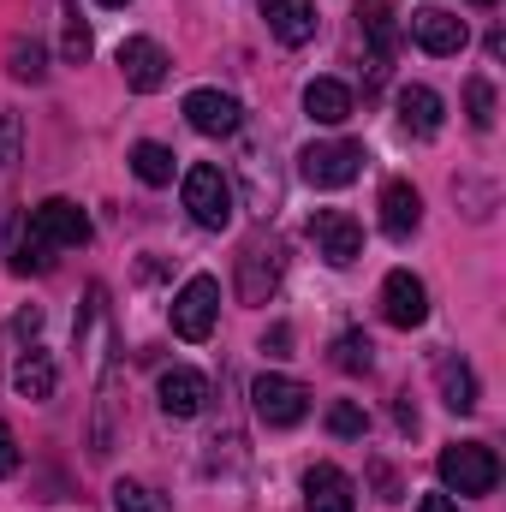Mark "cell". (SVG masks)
<instances>
[{
  "label": "cell",
  "instance_id": "cell-15",
  "mask_svg": "<svg viewBox=\"0 0 506 512\" xmlns=\"http://www.w3.org/2000/svg\"><path fill=\"white\" fill-rule=\"evenodd\" d=\"M393 108H399V126L411 131V137H435V131L447 126V102H441L429 84H405V90L393 96Z\"/></svg>",
  "mask_w": 506,
  "mask_h": 512
},
{
  "label": "cell",
  "instance_id": "cell-20",
  "mask_svg": "<svg viewBox=\"0 0 506 512\" xmlns=\"http://www.w3.org/2000/svg\"><path fill=\"white\" fill-rule=\"evenodd\" d=\"M358 24H364V36H370L376 60H393V54H399V24H393V0H364V6H358Z\"/></svg>",
  "mask_w": 506,
  "mask_h": 512
},
{
  "label": "cell",
  "instance_id": "cell-24",
  "mask_svg": "<svg viewBox=\"0 0 506 512\" xmlns=\"http://www.w3.org/2000/svg\"><path fill=\"white\" fill-rule=\"evenodd\" d=\"M334 364H340L346 376H370V364H376L370 334H340V340H334Z\"/></svg>",
  "mask_w": 506,
  "mask_h": 512
},
{
  "label": "cell",
  "instance_id": "cell-14",
  "mask_svg": "<svg viewBox=\"0 0 506 512\" xmlns=\"http://www.w3.org/2000/svg\"><path fill=\"white\" fill-rule=\"evenodd\" d=\"M304 512H358L352 477L340 465H310V477H304Z\"/></svg>",
  "mask_w": 506,
  "mask_h": 512
},
{
  "label": "cell",
  "instance_id": "cell-30",
  "mask_svg": "<svg viewBox=\"0 0 506 512\" xmlns=\"http://www.w3.org/2000/svg\"><path fill=\"white\" fill-rule=\"evenodd\" d=\"M90 48H96V42H90V24H84L78 12H66V60H72V66H84V60H90Z\"/></svg>",
  "mask_w": 506,
  "mask_h": 512
},
{
  "label": "cell",
  "instance_id": "cell-21",
  "mask_svg": "<svg viewBox=\"0 0 506 512\" xmlns=\"http://www.w3.org/2000/svg\"><path fill=\"white\" fill-rule=\"evenodd\" d=\"M54 382H60V376H54V358H48V352H36V346H30V352L18 358V370H12V387H18L24 399H36V405H42V399H54Z\"/></svg>",
  "mask_w": 506,
  "mask_h": 512
},
{
  "label": "cell",
  "instance_id": "cell-16",
  "mask_svg": "<svg viewBox=\"0 0 506 512\" xmlns=\"http://www.w3.org/2000/svg\"><path fill=\"white\" fill-rule=\"evenodd\" d=\"M262 18H268V36L286 48H304L316 36V0H262Z\"/></svg>",
  "mask_w": 506,
  "mask_h": 512
},
{
  "label": "cell",
  "instance_id": "cell-26",
  "mask_svg": "<svg viewBox=\"0 0 506 512\" xmlns=\"http://www.w3.org/2000/svg\"><path fill=\"white\" fill-rule=\"evenodd\" d=\"M465 114H471L477 131L495 126V84H489V78H465Z\"/></svg>",
  "mask_w": 506,
  "mask_h": 512
},
{
  "label": "cell",
  "instance_id": "cell-25",
  "mask_svg": "<svg viewBox=\"0 0 506 512\" xmlns=\"http://www.w3.org/2000/svg\"><path fill=\"white\" fill-rule=\"evenodd\" d=\"M328 435H340V441H364V435H370V411H364L358 399H340V405L328 411Z\"/></svg>",
  "mask_w": 506,
  "mask_h": 512
},
{
  "label": "cell",
  "instance_id": "cell-6",
  "mask_svg": "<svg viewBox=\"0 0 506 512\" xmlns=\"http://www.w3.org/2000/svg\"><path fill=\"white\" fill-rule=\"evenodd\" d=\"M251 399H256V417H262L268 429H292V423H304V411H310V387L292 382V376H256Z\"/></svg>",
  "mask_w": 506,
  "mask_h": 512
},
{
  "label": "cell",
  "instance_id": "cell-5",
  "mask_svg": "<svg viewBox=\"0 0 506 512\" xmlns=\"http://www.w3.org/2000/svg\"><path fill=\"white\" fill-rule=\"evenodd\" d=\"M215 316H221V280L215 274H191L173 292V334L179 340H209L215 334Z\"/></svg>",
  "mask_w": 506,
  "mask_h": 512
},
{
  "label": "cell",
  "instance_id": "cell-11",
  "mask_svg": "<svg viewBox=\"0 0 506 512\" xmlns=\"http://www.w3.org/2000/svg\"><path fill=\"white\" fill-rule=\"evenodd\" d=\"M411 36H417V48L423 54H459L465 42H471V30H465V18L459 12H447V6H423L417 18H411Z\"/></svg>",
  "mask_w": 506,
  "mask_h": 512
},
{
  "label": "cell",
  "instance_id": "cell-35",
  "mask_svg": "<svg viewBox=\"0 0 506 512\" xmlns=\"http://www.w3.org/2000/svg\"><path fill=\"white\" fill-rule=\"evenodd\" d=\"M417 512H459V507H453L447 495H423V501H417Z\"/></svg>",
  "mask_w": 506,
  "mask_h": 512
},
{
  "label": "cell",
  "instance_id": "cell-13",
  "mask_svg": "<svg viewBox=\"0 0 506 512\" xmlns=\"http://www.w3.org/2000/svg\"><path fill=\"white\" fill-rule=\"evenodd\" d=\"M423 227V197L411 179H387L381 185V233L387 239H411Z\"/></svg>",
  "mask_w": 506,
  "mask_h": 512
},
{
  "label": "cell",
  "instance_id": "cell-27",
  "mask_svg": "<svg viewBox=\"0 0 506 512\" xmlns=\"http://www.w3.org/2000/svg\"><path fill=\"white\" fill-rule=\"evenodd\" d=\"M114 512H167V501H161L149 483H131V477H120V483H114Z\"/></svg>",
  "mask_w": 506,
  "mask_h": 512
},
{
  "label": "cell",
  "instance_id": "cell-8",
  "mask_svg": "<svg viewBox=\"0 0 506 512\" xmlns=\"http://www.w3.org/2000/svg\"><path fill=\"white\" fill-rule=\"evenodd\" d=\"M120 72H126V84L137 90V96H155V90L167 84L173 60H167L161 42H149V36H126V42H120Z\"/></svg>",
  "mask_w": 506,
  "mask_h": 512
},
{
  "label": "cell",
  "instance_id": "cell-37",
  "mask_svg": "<svg viewBox=\"0 0 506 512\" xmlns=\"http://www.w3.org/2000/svg\"><path fill=\"white\" fill-rule=\"evenodd\" d=\"M465 6H495V0H465Z\"/></svg>",
  "mask_w": 506,
  "mask_h": 512
},
{
  "label": "cell",
  "instance_id": "cell-18",
  "mask_svg": "<svg viewBox=\"0 0 506 512\" xmlns=\"http://www.w3.org/2000/svg\"><path fill=\"white\" fill-rule=\"evenodd\" d=\"M304 114H310L316 126H346V120H352V90H346L340 78H310V84H304Z\"/></svg>",
  "mask_w": 506,
  "mask_h": 512
},
{
  "label": "cell",
  "instance_id": "cell-34",
  "mask_svg": "<svg viewBox=\"0 0 506 512\" xmlns=\"http://www.w3.org/2000/svg\"><path fill=\"white\" fill-rule=\"evenodd\" d=\"M376 483H381V501H399V483H393V471L376 465Z\"/></svg>",
  "mask_w": 506,
  "mask_h": 512
},
{
  "label": "cell",
  "instance_id": "cell-33",
  "mask_svg": "<svg viewBox=\"0 0 506 512\" xmlns=\"http://www.w3.org/2000/svg\"><path fill=\"white\" fill-rule=\"evenodd\" d=\"M286 346H292V328H268V334H262V352H268V358H286Z\"/></svg>",
  "mask_w": 506,
  "mask_h": 512
},
{
  "label": "cell",
  "instance_id": "cell-17",
  "mask_svg": "<svg viewBox=\"0 0 506 512\" xmlns=\"http://www.w3.org/2000/svg\"><path fill=\"white\" fill-rule=\"evenodd\" d=\"M209 405V376L203 370H167L161 376V411L167 417H197Z\"/></svg>",
  "mask_w": 506,
  "mask_h": 512
},
{
  "label": "cell",
  "instance_id": "cell-2",
  "mask_svg": "<svg viewBox=\"0 0 506 512\" xmlns=\"http://www.w3.org/2000/svg\"><path fill=\"white\" fill-rule=\"evenodd\" d=\"M435 471H441L447 495H495V483H501V459H495V447H483V441L447 447Z\"/></svg>",
  "mask_w": 506,
  "mask_h": 512
},
{
  "label": "cell",
  "instance_id": "cell-10",
  "mask_svg": "<svg viewBox=\"0 0 506 512\" xmlns=\"http://www.w3.org/2000/svg\"><path fill=\"white\" fill-rule=\"evenodd\" d=\"M185 120H191V131H203V137H233V131L245 126V108L227 90H191L185 96Z\"/></svg>",
  "mask_w": 506,
  "mask_h": 512
},
{
  "label": "cell",
  "instance_id": "cell-1",
  "mask_svg": "<svg viewBox=\"0 0 506 512\" xmlns=\"http://www.w3.org/2000/svg\"><path fill=\"white\" fill-rule=\"evenodd\" d=\"M179 197H185V209H191V221H197L203 233H227V227H233V185H227V173H221L215 161L185 167Z\"/></svg>",
  "mask_w": 506,
  "mask_h": 512
},
{
  "label": "cell",
  "instance_id": "cell-36",
  "mask_svg": "<svg viewBox=\"0 0 506 512\" xmlns=\"http://www.w3.org/2000/svg\"><path fill=\"white\" fill-rule=\"evenodd\" d=\"M102 6H114V12H120V6H131V0H102Z\"/></svg>",
  "mask_w": 506,
  "mask_h": 512
},
{
  "label": "cell",
  "instance_id": "cell-22",
  "mask_svg": "<svg viewBox=\"0 0 506 512\" xmlns=\"http://www.w3.org/2000/svg\"><path fill=\"white\" fill-rule=\"evenodd\" d=\"M173 167H179V161H173L167 143H137V149H131V173H137L143 185H173Z\"/></svg>",
  "mask_w": 506,
  "mask_h": 512
},
{
  "label": "cell",
  "instance_id": "cell-7",
  "mask_svg": "<svg viewBox=\"0 0 506 512\" xmlns=\"http://www.w3.org/2000/svg\"><path fill=\"white\" fill-rule=\"evenodd\" d=\"M310 245H316V256H328L334 268H352L364 256V227L346 209H316L310 215Z\"/></svg>",
  "mask_w": 506,
  "mask_h": 512
},
{
  "label": "cell",
  "instance_id": "cell-28",
  "mask_svg": "<svg viewBox=\"0 0 506 512\" xmlns=\"http://www.w3.org/2000/svg\"><path fill=\"white\" fill-rule=\"evenodd\" d=\"M54 268V256L42 239H30V233H18V245H12V274H48Z\"/></svg>",
  "mask_w": 506,
  "mask_h": 512
},
{
  "label": "cell",
  "instance_id": "cell-3",
  "mask_svg": "<svg viewBox=\"0 0 506 512\" xmlns=\"http://www.w3.org/2000/svg\"><path fill=\"white\" fill-rule=\"evenodd\" d=\"M364 143H346V137H322V143H310L304 155H298V173L316 185V191H340V185H352L358 173H364Z\"/></svg>",
  "mask_w": 506,
  "mask_h": 512
},
{
  "label": "cell",
  "instance_id": "cell-29",
  "mask_svg": "<svg viewBox=\"0 0 506 512\" xmlns=\"http://www.w3.org/2000/svg\"><path fill=\"white\" fill-rule=\"evenodd\" d=\"M18 149H24V120L18 114H0V179L18 167Z\"/></svg>",
  "mask_w": 506,
  "mask_h": 512
},
{
  "label": "cell",
  "instance_id": "cell-19",
  "mask_svg": "<svg viewBox=\"0 0 506 512\" xmlns=\"http://www.w3.org/2000/svg\"><path fill=\"white\" fill-rule=\"evenodd\" d=\"M435 382H441V405H447V411H459V417L477 411L483 393H477V370H471L465 358H441V364H435Z\"/></svg>",
  "mask_w": 506,
  "mask_h": 512
},
{
  "label": "cell",
  "instance_id": "cell-9",
  "mask_svg": "<svg viewBox=\"0 0 506 512\" xmlns=\"http://www.w3.org/2000/svg\"><path fill=\"white\" fill-rule=\"evenodd\" d=\"M381 310H387L393 328H423V316H429V286H423L411 268H393V274L381 280Z\"/></svg>",
  "mask_w": 506,
  "mask_h": 512
},
{
  "label": "cell",
  "instance_id": "cell-31",
  "mask_svg": "<svg viewBox=\"0 0 506 512\" xmlns=\"http://www.w3.org/2000/svg\"><path fill=\"white\" fill-rule=\"evenodd\" d=\"M12 471H18V435L0 423V477H12Z\"/></svg>",
  "mask_w": 506,
  "mask_h": 512
},
{
  "label": "cell",
  "instance_id": "cell-12",
  "mask_svg": "<svg viewBox=\"0 0 506 512\" xmlns=\"http://www.w3.org/2000/svg\"><path fill=\"white\" fill-rule=\"evenodd\" d=\"M280 286V245L268 239H251L245 245V256H239V298L245 304H268V292Z\"/></svg>",
  "mask_w": 506,
  "mask_h": 512
},
{
  "label": "cell",
  "instance_id": "cell-23",
  "mask_svg": "<svg viewBox=\"0 0 506 512\" xmlns=\"http://www.w3.org/2000/svg\"><path fill=\"white\" fill-rule=\"evenodd\" d=\"M6 66H12V78H24V84H42V78H48V66H42V42H36V36H12Z\"/></svg>",
  "mask_w": 506,
  "mask_h": 512
},
{
  "label": "cell",
  "instance_id": "cell-4",
  "mask_svg": "<svg viewBox=\"0 0 506 512\" xmlns=\"http://www.w3.org/2000/svg\"><path fill=\"white\" fill-rule=\"evenodd\" d=\"M24 233H30V239H42L48 251H78V245H90V215H84L72 197H48V203H36V209H30Z\"/></svg>",
  "mask_w": 506,
  "mask_h": 512
},
{
  "label": "cell",
  "instance_id": "cell-32",
  "mask_svg": "<svg viewBox=\"0 0 506 512\" xmlns=\"http://www.w3.org/2000/svg\"><path fill=\"white\" fill-rule=\"evenodd\" d=\"M36 328H42V310H36V304H30V310H18L12 334H18V340H36Z\"/></svg>",
  "mask_w": 506,
  "mask_h": 512
}]
</instances>
